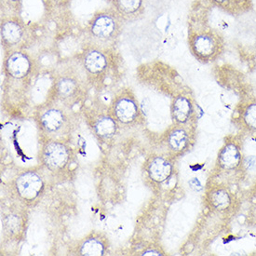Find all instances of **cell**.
I'll use <instances>...</instances> for the list:
<instances>
[{
  "label": "cell",
  "instance_id": "cell-1",
  "mask_svg": "<svg viewBox=\"0 0 256 256\" xmlns=\"http://www.w3.org/2000/svg\"><path fill=\"white\" fill-rule=\"evenodd\" d=\"M34 122L42 141H68L78 127V118L73 109L50 100L36 108Z\"/></svg>",
  "mask_w": 256,
  "mask_h": 256
},
{
  "label": "cell",
  "instance_id": "cell-9",
  "mask_svg": "<svg viewBox=\"0 0 256 256\" xmlns=\"http://www.w3.org/2000/svg\"><path fill=\"white\" fill-rule=\"evenodd\" d=\"M122 19L116 10H102L90 20L88 33L98 43H110L115 41L122 32Z\"/></svg>",
  "mask_w": 256,
  "mask_h": 256
},
{
  "label": "cell",
  "instance_id": "cell-25",
  "mask_svg": "<svg viewBox=\"0 0 256 256\" xmlns=\"http://www.w3.org/2000/svg\"><path fill=\"white\" fill-rule=\"evenodd\" d=\"M246 165L248 168H254L256 166V158H248L246 160Z\"/></svg>",
  "mask_w": 256,
  "mask_h": 256
},
{
  "label": "cell",
  "instance_id": "cell-5",
  "mask_svg": "<svg viewBox=\"0 0 256 256\" xmlns=\"http://www.w3.org/2000/svg\"><path fill=\"white\" fill-rule=\"evenodd\" d=\"M188 46L192 55L203 64L216 61L224 50L222 38L209 27L190 28Z\"/></svg>",
  "mask_w": 256,
  "mask_h": 256
},
{
  "label": "cell",
  "instance_id": "cell-19",
  "mask_svg": "<svg viewBox=\"0 0 256 256\" xmlns=\"http://www.w3.org/2000/svg\"><path fill=\"white\" fill-rule=\"evenodd\" d=\"M207 200L212 209L224 210L230 207L232 200L226 189L214 188L208 192Z\"/></svg>",
  "mask_w": 256,
  "mask_h": 256
},
{
  "label": "cell",
  "instance_id": "cell-13",
  "mask_svg": "<svg viewBox=\"0 0 256 256\" xmlns=\"http://www.w3.org/2000/svg\"><path fill=\"white\" fill-rule=\"evenodd\" d=\"M20 205L22 204L19 203L18 206L16 205L12 207L10 210L8 212L2 219L3 230L5 231V234L7 235L8 238L14 240H19L22 238L26 230V210H22L26 207L24 206L20 209L19 207Z\"/></svg>",
  "mask_w": 256,
  "mask_h": 256
},
{
  "label": "cell",
  "instance_id": "cell-7",
  "mask_svg": "<svg viewBox=\"0 0 256 256\" xmlns=\"http://www.w3.org/2000/svg\"><path fill=\"white\" fill-rule=\"evenodd\" d=\"M78 61L88 83L100 84L106 80L111 68V57L106 48L98 45L86 48Z\"/></svg>",
  "mask_w": 256,
  "mask_h": 256
},
{
  "label": "cell",
  "instance_id": "cell-14",
  "mask_svg": "<svg viewBox=\"0 0 256 256\" xmlns=\"http://www.w3.org/2000/svg\"><path fill=\"white\" fill-rule=\"evenodd\" d=\"M146 172L152 182L163 184L172 174L174 164L166 156H154L146 162Z\"/></svg>",
  "mask_w": 256,
  "mask_h": 256
},
{
  "label": "cell",
  "instance_id": "cell-10",
  "mask_svg": "<svg viewBox=\"0 0 256 256\" xmlns=\"http://www.w3.org/2000/svg\"><path fill=\"white\" fill-rule=\"evenodd\" d=\"M0 34L5 52L24 48L29 38L26 24L17 15L6 16L1 20Z\"/></svg>",
  "mask_w": 256,
  "mask_h": 256
},
{
  "label": "cell",
  "instance_id": "cell-4",
  "mask_svg": "<svg viewBox=\"0 0 256 256\" xmlns=\"http://www.w3.org/2000/svg\"><path fill=\"white\" fill-rule=\"evenodd\" d=\"M40 166L55 176H66L74 162V149L68 141H42L38 155Z\"/></svg>",
  "mask_w": 256,
  "mask_h": 256
},
{
  "label": "cell",
  "instance_id": "cell-24",
  "mask_svg": "<svg viewBox=\"0 0 256 256\" xmlns=\"http://www.w3.org/2000/svg\"><path fill=\"white\" fill-rule=\"evenodd\" d=\"M141 254L142 256H162V252L156 248H148L144 250Z\"/></svg>",
  "mask_w": 256,
  "mask_h": 256
},
{
  "label": "cell",
  "instance_id": "cell-21",
  "mask_svg": "<svg viewBox=\"0 0 256 256\" xmlns=\"http://www.w3.org/2000/svg\"><path fill=\"white\" fill-rule=\"evenodd\" d=\"M243 120L249 128L256 130V102L246 106L243 112Z\"/></svg>",
  "mask_w": 256,
  "mask_h": 256
},
{
  "label": "cell",
  "instance_id": "cell-20",
  "mask_svg": "<svg viewBox=\"0 0 256 256\" xmlns=\"http://www.w3.org/2000/svg\"><path fill=\"white\" fill-rule=\"evenodd\" d=\"M252 8V0H230V8L228 14L230 15H242L249 12Z\"/></svg>",
  "mask_w": 256,
  "mask_h": 256
},
{
  "label": "cell",
  "instance_id": "cell-17",
  "mask_svg": "<svg viewBox=\"0 0 256 256\" xmlns=\"http://www.w3.org/2000/svg\"><path fill=\"white\" fill-rule=\"evenodd\" d=\"M115 10L124 20L138 19L144 12V0H114Z\"/></svg>",
  "mask_w": 256,
  "mask_h": 256
},
{
  "label": "cell",
  "instance_id": "cell-18",
  "mask_svg": "<svg viewBox=\"0 0 256 256\" xmlns=\"http://www.w3.org/2000/svg\"><path fill=\"white\" fill-rule=\"evenodd\" d=\"M242 163V153L234 144H226L219 155V164L224 170H234Z\"/></svg>",
  "mask_w": 256,
  "mask_h": 256
},
{
  "label": "cell",
  "instance_id": "cell-12",
  "mask_svg": "<svg viewBox=\"0 0 256 256\" xmlns=\"http://www.w3.org/2000/svg\"><path fill=\"white\" fill-rule=\"evenodd\" d=\"M110 244L104 233L92 231L73 245L70 254L78 256H104L108 254Z\"/></svg>",
  "mask_w": 256,
  "mask_h": 256
},
{
  "label": "cell",
  "instance_id": "cell-11",
  "mask_svg": "<svg viewBox=\"0 0 256 256\" xmlns=\"http://www.w3.org/2000/svg\"><path fill=\"white\" fill-rule=\"evenodd\" d=\"M84 116L90 130L99 141L110 142L118 134L120 124L110 114L109 110H90Z\"/></svg>",
  "mask_w": 256,
  "mask_h": 256
},
{
  "label": "cell",
  "instance_id": "cell-15",
  "mask_svg": "<svg viewBox=\"0 0 256 256\" xmlns=\"http://www.w3.org/2000/svg\"><path fill=\"white\" fill-rule=\"evenodd\" d=\"M191 138L188 130L180 124L170 128L165 134V144L167 148L176 155H180L188 150Z\"/></svg>",
  "mask_w": 256,
  "mask_h": 256
},
{
  "label": "cell",
  "instance_id": "cell-8",
  "mask_svg": "<svg viewBox=\"0 0 256 256\" xmlns=\"http://www.w3.org/2000/svg\"><path fill=\"white\" fill-rule=\"evenodd\" d=\"M108 110L120 125L134 126L141 122L140 104L132 88H123L118 92Z\"/></svg>",
  "mask_w": 256,
  "mask_h": 256
},
{
  "label": "cell",
  "instance_id": "cell-6",
  "mask_svg": "<svg viewBox=\"0 0 256 256\" xmlns=\"http://www.w3.org/2000/svg\"><path fill=\"white\" fill-rule=\"evenodd\" d=\"M36 71V64L33 56L24 48L8 50L5 52L3 72L10 88L24 86L32 80Z\"/></svg>",
  "mask_w": 256,
  "mask_h": 256
},
{
  "label": "cell",
  "instance_id": "cell-2",
  "mask_svg": "<svg viewBox=\"0 0 256 256\" xmlns=\"http://www.w3.org/2000/svg\"><path fill=\"white\" fill-rule=\"evenodd\" d=\"M45 170L40 167L20 172L12 182V191L16 202L26 208L34 207L40 202L46 189Z\"/></svg>",
  "mask_w": 256,
  "mask_h": 256
},
{
  "label": "cell",
  "instance_id": "cell-23",
  "mask_svg": "<svg viewBox=\"0 0 256 256\" xmlns=\"http://www.w3.org/2000/svg\"><path fill=\"white\" fill-rule=\"evenodd\" d=\"M4 1L8 7L15 10V12H18L20 10L22 0H4Z\"/></svg>",
  "mask_w": 256,
  "mask_h": 256
},
{
  "label": "cell",
  "instance_id": "cell-3",
  "mask_svg": "<svg viewBox=\"0 0 256 256\" xmlns=\"http://www.w3.org/2000/svg\"><path fill=\"white\" fill-rule=\"evenodd\" d=\"M86 95L87 84L85 80L74 70L66 69L55 76L48 100L59 102L73 109L83 102Z\"/></svg>",
  "mask_w": 256,
  "mask_h": 256
},
{
  "label": "cell",
  "instance_id": "cell-22",
  "mask_svg": "<svg viewBox=\"0 0 256 256\" xmlns=\"http://www.w3.org/2000/svg\"><path fill=\"white\" fill-rule=\"evenodd\" d=\"M207 1L212 4V6L218 8L228 14L230 8V0H207Z\"/></svg>",
  "mask_w": 256,
  "mask_h": 256
},
{
  "label": "cell",
  "instance_id": "cell-16",
  "mask_svg": "<svg viewBox=\"0 0 256 256\" xmlns=\"http://www.w3.org/2000/svg\"><path fill=\"white\" fill-rule=\"evenodd\" d=\"M170 112L174 122L184 125L189 122L194 113L193 102L188 95H177L172 102Z\"/></svg>",
  "mask_w": 256,
  "mask_h": 256
}]
</instances>
